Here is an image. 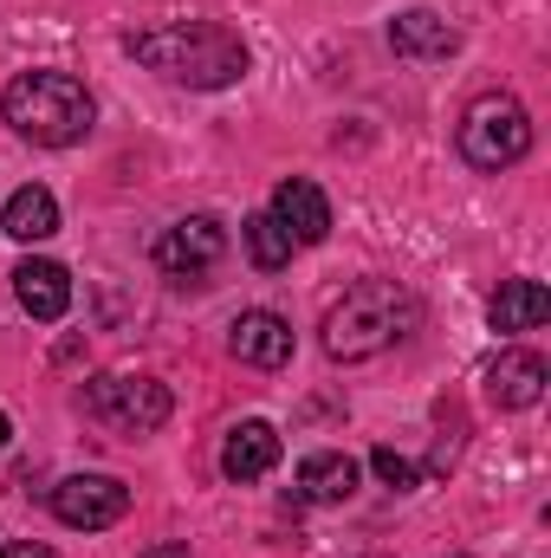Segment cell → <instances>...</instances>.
<instances>
[{"label":"cell","mask_w":551,"mask_h":558,"mask_svg":"<svg viewBox=\"0 0 551 558\" xmlns=\"http://www.w3.org/2000/svg\"><path fill=\"white\" fill-rule=\"evenodd\" d=\"M0 118L20 131V137L46 143V149H65L91 131L98 105L91 92L72 78V72H20L7 92H0Z\"/></svg>","instance_id":"obj_2"},{"label":"cell","mask_w":551,"mask_h":558,"mask_svg":"<svg viewBox=\"0 0 551 558\" xmlns=\"http://www.w3.org/2000/svg\"><path fill=\"white\" fill-rule=\"evenodd\" d=\"M143 558H188V546H175V539H162V546H149Z\"/></svg>","instance_id":"obj_20"},{"label":"cell","mask_w":551,"mask_h":558,"mask_svg":"<svg viewBox=\"0 0 551 558\" xmlns=\"http://www.w3.org/2000/svg\"><path fill=\"white\" fill-rule=\"evenodd\" d=\"M390 46H396L403 59H448V52L461 46V33H454L441 13H421V7H415V13H403V20L390 26Z\"/></svg>","instance_id":"obj_16"},{"label":"cell","mask_w":551,"mask_h":558,"mask_svg":"<svg viewBox=\"0 0 551 558\" xmlns=\"http://www.w3.org/2000/svg\"><path fill=\"white\" fill-rule=\"evenodd\" d=\"M7 435H13V422H7V410H0V448H7Z\"/></svg>","instance_id":"obj_21"},{"label":"cell","mask_w":551,"mask_h":558,"mask_svg":"<svg viewBox=\"0 0 551 558\" xmlns=\"http://www.w3.org/2000/svg\"><path fill=\"white\" fill-rule=\"evenodd\" d=\"M546 377L551 371L539 351H500V364L487 371V390H493L500 410H532L546 397Z\"/></svg>","instance_id":"obj_11"},{"label":"cell","mask_w":551,"mask_h":558,"mask_svg":"<svg viewBox=\"0 0 551 558\" xmlns=\"http://www.w3.org/2000/svg\"><path fill=\"white\" fill-rule=\"evenodd\" d=\"M228 344H234L241 364H254V371H279V364L292 357V325H285L279 312H241Z\"/></svg>","instance_id":"obj_10"},{"label":"cell","mask_w":551,"mask_h":558,"mask_svg":"<svg viewBox=\"0 0 551 558\" xmlns=\"http://www.w3.org/2000/svg\"><path fill=\"white\" fill-rule=\"evenodd\" d=\"M52 513L72 526V533H105L131 513V487L111 481V474H72L52 487Z\"/></svg>","instance_id":"obj_6"},{"label":"cell","mask_w":551,"mask_h":558,"mask_svg":"<svg viewBox=\"0 0 551 558\" xmlns=\"http://www.w3.org/2000/svg\"><path fill=\"white\" fill-rule=\"evenodd\" d=\"M351 494H357V461H351V454L318 448V454L298 461V500H311V507H338V500H351Z\"/></svg>","instance_id":"obj_13"},{"label":"cell","mask_w":551,"mask_h":558,"mask_svg":"<svg viewBox=\"0 0 551 558\" xmlns=\"http://www.w3.org/2000/svg\"><path fill=\"white\" fill-rule=\"evenodd\" d=\"M131 52H137V65L162 72V78H182V85H201V92L247 78V46H241V33H228V26H215V20H182V26L137 33Z\"/></svg>","instance_id":"obj_1"},{"label":"cell","mask_w":551,"mask_h":558,"mask_svg":"<svg viewBox=\"0 0 551 558\" xmlns=\"http://www.w3.org/2000/svg\"><path fill=\"white\" fill-rule=\"evenodd\" d=\"M0 228H7L13 241H46V234H59V202H52V189H39V182L13 189L7 208H0Z\"/></svg>","instance_id":"obj_14"},{"label":"cell","mask_w":551,"mask_h":558,"mask_svg":"<svg viewBox=\"0 0 551 558\" xmlns=\"http://www.w3.org/2000/svg\"><path fill=\"white\" fill-rule=\"evenodd\" d=\"M279 468V428L273 422H241V428H228V448H221V474L228 481H267Z\"/></svg>","instance_id":"obj_9"},{"label":"cell","mask_w":551,"mask_h":558,"mask_svg":"<svg viewBox=\"0 0 551 558\" xmlns=\"http://www.w3.org/2000/svg\"><path fill=\"white\" fill-rule=\"evenodd\" d=\"M370 468H377V481H383V487H396V494H409V487H415V461H403L396 448H377V454H370Z\"/></svg>","instance_id":"obj_18"},{"label":"cell","mask_w":551,"mask_h":558,"mask_svg":"<svg viewBox=\"0 0 551 558\" xmlns=\"http://www.w3.org/2000/svg\"><path fill=\"white\" fill-rule=\"evenodd\" d=\"M228 254V228L215 221V215H188V221H175L162 241H156V260L169 267V274H208L215 260Z\"/></svg>","instance_id":"obj_7"},{"label":"cell","mask_w":551,"mask_h":558,"mask_svg":"<svg viewBox=\"0 0 551 558\" xmlns=\"http://www.w3.org/2000/svg\"><path fill=\"white\" fill-rule=\"evenodd\" d=\"M241 241H247V254H254L260 274H279V267L292 260V234L279 228L273 215H247V221H241Z\"/></svg>","instance_id":"obj_17"},{"label":"cell","mask_w":551,"mask_h":558,"mask_svg":"<svg viewBox=\"0 0 551 558\" xmlns=\"http://www.w3.org/2000/svg\"><path fill=\"white\" fill-rule=\"evenodd\" d=\"M273 221L292 234V247H318V241L331 234V202H325L318 182L285 175V182L273 189Z\"/></svg>","instance_id":"obj_8"},{"label":"cell","mask_w":551,"mask_h":558,"mask_svg":"<svg viewBox=\"0 0 551 558\" xmlns=\"http://www.w3.org/2000/svg\"><path fill=\"white\" fill-rule=\"evenodd\" d=\"M13 292H20V305H26L39 325H52V318L72 312V274H65L59 260H26V267L13 274Z\"/></svg>","instance_id":"obj_12"},{"label":"cell","mask_w":551,"mask_h":558,"mask_svg":"<svg viewBox=\"0 0 551 558\" xmlns=\"http://www.w3.org/2000/svg\"><path fill=\"white\" fill-rule=\"evenodd\" d=\"M526 149H532V118H526V105H519L513 92H487V98H474V105L461 111V156H467L474 169L500 175V169H513Z\"/></svg>","instance_id":"obj_4"},{"label":"cell","mask_w":551,"mask_h":558,"mask_svg":"<svg viewBox=\"0 0 551 558\" xmlns=\"http://www.w3.org/2000/svg\"><path fill=\"white\" fill-rule=\"evenodd\" d=\"M169 390L156 384V377H98L91 384V416L111 422V428H124V435H149V428H162L169 422Z\"/></svg>","instance_id":"obj_5"},{"label":"cell","mask_w":551,"mask_h":558,"mask_svg":"<svg viewBox=\"0 0 551 558\" xmlns=\"http://www.w3.org/2000/svg\"><path fill=\"white\" fill-rule=\"evenodd\" d=\"M454 558H461V553H454Z\"/></svg>","instance_id":"obj_22"},{"label":"cell","mask_w":551,"mask_h":558,"mask_svg":"<svg viewBox=\"0 0 551 558\" xmlns=\"http://www.w3.org/2000/svg\"><path fill=\"white\" fill-rule=\"evenodd\" d=\"M551 318V292L539 279H500L493 292V331H532Z\"/></svg>","instance_id":"obj_15"},{"label":"cell","mask_w":551,"mask_h":558,"mask_svg":"<svg viewBox=\"0 0 551 558\" xmlns=\"http://www.w3.org/2000/svg\"><path fill=\"white\" fill-rule=\"evenodd\" d=\"M409 318H415V305L390 286V279H364V286H351V292L325 312V351H331L338 364H364V357L390 351Z\"/></svg>","instance_id":"obj_3"},{"label":"cell","mask_w":551,"mask_h":558,"mask_svg":"<svg viewBox=\"0 0 551 558\" xmlns=\"http://www.w3.org/2000/svg\"><path fill=\"white\" fill-rule=\"evenodd\" d=\"M0 558H59V553H52V546H7Z\"/></svg>","instance_id":"obj_19"}]
</instances>
